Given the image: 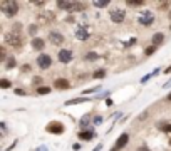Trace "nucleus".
<instances>
[{"label":"nucleus","instance_id":"obj_11","mask_svg":"<svg viewBox=\"0 0 171 151\" xmlns=\"http://www.w3.org/2000/svg\"><path fill=\"white\" fill-rule=\"evenodd\" d=\"M94 136H96V133L92 129H86V131H81V133H79V139H82V141H91Z\"/></svg>","mask_w":171,"mask_h":151},{"label":"nucleus","instance_id":"obj_19","mask_svg":"<svg viewBox=\"0 0 171 151\" xmlns=\"http://www.w3.org/2000/svg\"><path fill=\"white\" fill-rule=\"evenodd\" d=\"M104 76H106V71L104 69H99V71H96L94 74H92L94 79H101V77H104Z\"/></svg>","mask_w":171,"mask_h":151},{"label":"nucleus","instance_id":"obj_20","mask_svg":"<svg viewBox=\"0 0 171 151\" xmlns=\"http://www.w3.org/2000/svg\"><path fill=\"white\" fill-rule=\"evenodd\" d=\"M0 87H2V89L10 87V81H8V79H2V81H0Z\"/></svg>","mask_w":171,"mask_h":151},{"label":"nucleus","instance_id":"obj_12","mask_svg":"<svg viewBox=\"0 0 171 151\" xmlns=\"http://www.w3.org/2000/svg\"><path fill=\"white\" fill-rule=\"evenodd\" d=\"M32 47L35 49V51H42V49L45 47V40L40 37H34L32 39Z\"/></svg>","mask_w":171,"mask_h":151},{"label":"nucleus","instance_id":"obj_22","mask_svg":"<svg viewBox=\"0 0 171 151\" xmlns=\"http://www.w3.org/2000/svg\"><path fill=\"white\" fill-rule=\"evenodd\" d=\"M109 5V0H104V2H94V7H107Z\"/></svg>","mask_w":171,"mask_h":151},{"label":"nucleus","instance_id":"obj_9","mask_svg":"<svg viewBox=\"0 0 171 151\" xmlns=\"http://www.w3.org/2000/svg\"><path fill=\"white\" fill-rule=\"evenodd\" d=\"M54 87H56V89H69L71 82L67 79H64V77H59V79L54 81Z\"/></svg>","mask_w":171,"mask_h":151},{"label":"nucleus","instance_id":"obj_17","mask_svg":"<svg viewBox=\"0 0 171 151\" xmlns=\"http://www.w3.org/2000/svg\"><path fill=\"white\" fill-rule=\"evenodd\" d=\"M84 101H87V99H84V97H76V99L67 101V103H66V106H71V104H79V103H84Z\"/></svg>","mask_w":171,"mask_h":151},{"label":"nucleus","instance_id":"obj_32","mask_svg":"<svg viewBox=\"0 0 171 151\" xmlns=\"http://www.w3.org/2000/svg\"><path fill=\"white\" fill-rule=\"evenodd\" d=\"M168 101H171V94H168Z\"/></svg>","mask_w":171,"mask_h":151},{"label":"nucleus","instance_id":"obj_18","mask_svg":"<svg viewBox=\"0 0 171 151\" xmlns=\"http://www.w3.org/2000/svg\"><path fill=\"white\" fill-rule=\"evenodd\" d=\"M37 92H39L40 96H45V94H49V92H51V87H45V86L37 87Z\"/></svg>","mask_w":171,"mask_h":151},{"label":"nucleus","instance_id":"obj_5","mask_svg":"<svg viewBox=\"0 0 171 151\" xmlns=\"http://www.w3.org/2000/svg\"><path fill=\"white\" fill-rule=\"evenodd\" d=\"M153 22H154V17H153V13H151L149 10L143 12V15L139 17V24L143 27H151L153 25Z\"/></svg>","mask_w":171,"mask_h":151},{"label":"nucleus","instance_id":"obj_10","mask_svg":"<svg viewBox=\"0 0 171 151\" xmlns=\"http://www.w3.org/2000/svg\"><path fill=\"white\" fill-rule=\"evenodd\" d=\"M128 141H129V136L128 134H121L119 138H118V141H116V148L118 149H123V148H126V144H128Z\"/></svg>","mask_w":171,"mask_h":151},{"label":"nucleus","instance_id":"obj_26","mask_svg":"<svg viewBox=\"0 0 171 151\" xmlns=\"http://www.w3.org/2000/svg\"><path fill=\"white\" fill-rule=\"evenodd\" d=\"M87 124H89V118L86 116V118H82V121H81V126H87Z\"/></svg>","mask_w":171,"mask_h":151},{"label":"nucleus","instance_id":"obj_21","mask_svg":"<svg viewBox=\"0 0 171 151\" xmlns=\"http://www.w3.org/2000/svg\"><path fill=\"white\" fill-rule=\"evenodd\" d=\"M154 51H156V47H154V46H151V47H146L144 54H146V56H153V54H154Z\"/></svg>","mask_w":171,"mask_h":151},{"label":"nucleus","instance_id":"obj_2","mask_svg":"<svg viewBox=\"0 0 171 151\" xmlns=\"http://www.w3.org/2000/svg\"><path fill=\"white\" fill-rule=\"evenodd\" d=\"M5 42L8 46L20 47L22 46V35L19 32H8V34H5Z\"/></svg>","mask_w":171,"mask_h":151},{"label":"nucleus","instance_id":"obj_1","mask_svg":"<svg viewBox=\"0 0 171 151\" xmlns=\"http://www.w3.org/2000/svg\"><path fill=\"white\" fill-rule=\"evenodd\" d=\"M0 8H2V12L5 15L12 17L19 12V3L13 2V0H3V2H0Z\"/></svg>","mask_w":171,"mask_h":151},{"label":"nucleus","instance_id":"obj_28","mask_svg":"<svg viewBox=\"0 0 171 151\" xmlns=\"http://www.w3.org/2000/svg\"><path fill=\"white\" fill-rule=\"evenodd\" d=\"M13 92H15L17 96H25V92H24L22 89H15V91H13Z\"/></svg>","mask_w":171,"mask_h":151},{"label":"nucleus","instance_id":"obj_7","mask_svg":"<svg viewBox=\"0 0 171 151\" xmlns=\"http://www.w3.org/2000/svg\"><path fill=\"white\" fill-rule=\"evenodd\" d=\"M47 131L52 134H62L64 133V124L59 123V121H54V123H51L47 126Z\"/></svg>","mask_w":171,"mask_h":151},{"label":"nucleus","instance_id":"obj_25","mask_svg":"<svg viewBox=\"0 0 171 151\" xmlns=\"http://www.w3.org/2000/svg\"><path fill=\"white\" fill-rule=\"evenodd\" d=\"M92 123H94V124H101L102 123V118H101V116H96V118L92 119Z\"/></svg>","mask_w":171,"mask_h":151},{"label":"nucleus","instance_id":"obj_27","mask_svg":"<svg viewBox=\"0 0 171 151\" xmlns=\"http://www.w3.org/2000/svg\"><path fill=\"white\" fill-rule=\"evenodd\" d=\"M128 5H134V7H138V5H143V2H128Z\"/></svg>","mask_w":171,"mask_h":151},{"label":"nucleus","instance_id":"obj_33","mask_svg":"<svg viewBox=\"0 0 171 151\" xmlns=\"http://www.w3.org/2000/svg\"><path fill=\"white\" fill-rule=\"evenodd\" d=\"M169 29H171V25H169Z\"/></svg>","mask_w":171,"mask_h":151},{"label":"nucleus","instance_id":"obj_3","mask_svg":"<svg viewBox=\"0 0 171 151\" xmlns=\"http://www.w3.org/2000/svg\"><path fill=\"white\" fill-rule=\"evenodd\" d=\"M109 17L114 24H121L124 20L126 13H124V10H121V8H112V10L109 12Z\"/></svg>","mask_w":171,"mask_h":151},{"label":"nucleus","instance_id":"obj_14","mask_svg":"<svg viewBox=\"0 0 171 151\" xmlns=\"http://www.w3.org/2000/svg\"><path fill=\"white\" fill-rule=\"evenodd\" d=\"M72 5H74V2H57V7L62 10H72Z\"/></svg>","mask_w":171,"mask_h":151},{"label":"nucleus","instance_id":"obj_16","mask_svg":"<svg viewBox=\"0 0 171 151\" xmlns=\"http://www.w3.org/2000/svg\"><path fill=\"white\" fill-rule=\"evenodd\" d=\"M15 66H17L15 57H8V59H7V62H5V69H13Z\"/></svg>","mask_w":171,"mask_h":151},{"label":"nucleus","instance_id":"obj_31","mask_svg":"<svg viewBox=\"0 0 171 151\" xmlns=\"http://www.w3.org/2000/svg\"><path fill=\"white\" fill-rule=\"evenodd\" d=\"M101 148H102V144H99V146H97V148H96L94 151H101Z\"/></svg>","mask_w":171,"mask_h":151},{"label":"nucleus","instance_id":"obj_34","mask_svg":"<svg viewBox=\"0 0 171 151\" xmlns=\"http://www.w3.org/2000/svg\"><path fill=\"white\" fill-rule=\"evenodd\" d=\"M169 15H171V13H169Z\"/></svg>","mask_w":171,"mask_h":151},{"label":"nucleus","instance_id":"obj_29","mask_svg":"<svg viewBox=\"0 0 171 151\" xmlns=\"http://www.w3.org/2000/svg\"><path fill=\"white\" fill-rule=\"evenodd\" d=\"M149 77H151V76H144V77H143V79H141V82H146V81H148V79H149Z\"/></svg>","mask_w":171,"mask_h":151},{"label":"nucleus","instance_id":"obj_30","mask_svg":"<svg viewBox=\"0 0 171 151\" xmlns=\"http://www.w3.org/2000/svg\"><path fill=\"white\" fill-rule=\"evenodd\" d=\"M138 151H149L148 148H144V146H141V148H138Z\"/></svg>","mask_w":171,"mask_h":151},{"label":"nucleus","instance_id":"obj_13","mask_svg":"<svg viewBox=\"0 0 171 151\" xmlns=\"http://www.w3.org/2000/svg\"><path fill=\"white\" fill-rule=\"evenodd\" d=\"M163 42H164V34H163V32H158V34H154V35H153V44H154V47L159 46V44H163Z\"/></svg>","mask_w":171,"mask_h":151},{"label":"nucleus","instance_id":"obj_15","mask_svg":"<svg viewBox=\"0 0 171 151\" xmlns=\"http://www.w3.org/2000/svg\"><path fill=\"white\" fill-rule=\"evenodd\" d=\"M76 37L79 39V40H87V39H89V34H87L84 29H79V30L76 32Z\"/></svg>","mask_w":171,"mask_h":151},{"label":"nucleus","instance_id":"obj_23","mask_svg":"<svg viewBox=\"0 0 171 151\" xmlns=\"http://www.w3.org/2000/svg\"><path fill=\"white\" fill-rule=\"evenodd\" d=\"M159 128H161V129H163V131H164V133H171V124H163V126H161V124H159Z\"/></svg>","mask_w":171,"mask_h":151},{"label":"nucleus","instance_id":"obj_4","mask_svg":"<svg viewBox=\"0 0 171 151\" xmlns=\"http://www.w3.org/2000/svg\"><path fill=\"white\" fill-rule=\"evenodd\" d=\"M64 35H62L61 32H49V42L51 44H54V46H62V44H64Z\"/></svg>","mask_w":171,"mask_h":151},{"label":"nucleus","instance_id":"obj_8","mask_svg":"<svg viewBox=\"0 0 171 151\" xmlns=\"http://www.w3.org/2000/svg\"><path fill=\"white\" fill-rule=\"evenodd\" d=\"M57 57H59V61L62 62V64H69V62L72 61V51H69V49H62V51H59Z\"/></svg>","mask_w":171,"mask_h":151},{"label":"nucleus","instance_id":"obj_24","mask_svg":"<svg viewBox=\"0 0 171 151\" xmlns=\"http://www.w3.org/2000/svg\"><path fill=\"white\" fill-rule=\"evenodd\" d=\"M87 61H92V59H97V54H94V52H89V54L86 56Z\"/></svg>","mask_w":171,"mask_h":151},{"label":"nucleus","instance_id":"obj_6","mask_svg":"<svg viewBox=\"0 0 171 151\" xmlns=\"http://www.w3.org/2000/svg\"><path fill=\"white\" fill-rule=\"evenodd\" d=\"M37 66L40 67V69H49V67L52 66V59H51V56H47V54H40L37 57Z\"/></svg>","mask_w":171,"mask_h":151}]
</instances>
